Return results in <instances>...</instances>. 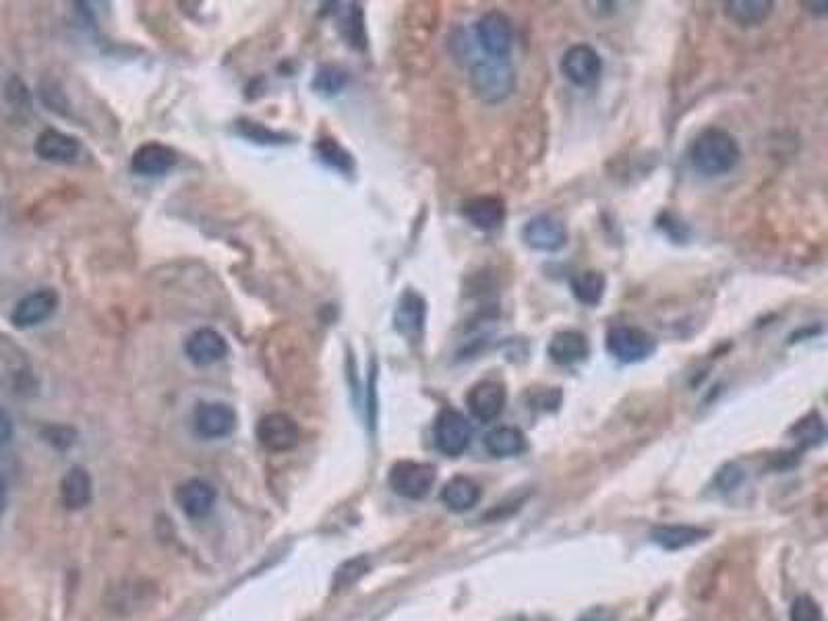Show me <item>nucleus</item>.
<instances>
[{
	"label": "nucleus",
	"mask_w": 828,
	"mask_h": 621,
	"mask_svg": "<svg viewBox=\"0 0 828 621\" xmlns=\"http://www.w3.org/2000/svg\"><path fill=\"white\" fill-rule=\"evenodd\" d=\"M711 532L700 526H688V524H675V526H657L650 532V539H653L659 547L667 551H682L686 547H692L700 541H704Z\"/></svg>",
	"instance_id": "obj_21"
},
{
	"label": "nucleus",
	"mask_w": 828,
	"mask_h": 621,
	"mask_svg": "<svg viewBox=\"0 0 828 621\" xmlns=\"http://www.w3.org/2000/svg\"><path fill=\"white\" fill-rule=\"evenodd\" d=\"M11 437H13V419L5 408H0V448H5L11 441Z\"/></svg>",
	"instance_id": "obj_33"
},
{
	"label": "nucleus",
	"mask_w": 828,
	"mask_h": 621,
	"mask_svg": "<svg viewBox=\"0 0 828 621\" xmlns=\"http://www.w3.org/2000/svg\"><path fill=\"white\" fill-rule=\"evenodd\" d=\"M775 3L771 0H729L725 3V17L739 27H756L771 17Z\"/></svg>",
	"instance_id": "obj_23"
},
{
	"label": "nucleus",
	"mask_w": 828,
	"mask_h": 621,
	"mask_svg": "<svg viewBox=\"0 0 828 621\" xmlns=\"http://www.w3.org/2000/svg\"><path fill=\"white\" fill-rule=\"evenodd\" d=\"M547 354H549V359L555 365L572 367V365L584 363L588 359L590 344H588V338L582 332L564 330V332L553 334V338L549 340V346H547Z\"/></svg>",
	"instance_id": "obj_16"
},
{
	"label": "nucleus",
	"mask_w": 828,
	"mask_h": 621,
	"mask_svg": "<svg viewBox=\"0 0 828 621\" xmlns=\"http://www.w3.org/2000/svg\"><path fill=\"white\" fill-rule=\"evenodd\" d=\"M570 288H572V294H574L578 303H582L586 307H597L605 297L607 278H605L603 272L584 270V272H578L576 276H572Z\"/></svg>",
	"instance_id": "obj_25"
},
{
	"label": "nucleus",
	"mask_w": 828,
	"mask_h": 621,
	"mask_svg": "<svg viewBox=\"0 0 828 621\" xmlns=\"http://www.w3.org/2000/svg\"><path fill=\"white\" fill-rule=\"evenodd\" d=\"M561 75H564L576 87L595 85L603 73L601 54L588 44L570 46L561 58Z\"/></svg>",
	"instance_id": "obj_7"
},
{
	"label": "nucleus",
	"mask_w": 828,
	"mask_h": 621,
	"mask_svg": "<svg viewBox=\"0 0 828 621\" xmlns=\"http://www.w3.org/2000/svg\"><path fill=\"white\" fill-rule=\"evenodd\" d=\"M481 493H483L481 485L475 479L460 475V477H454L446 485H443L441 501L448 510L462 514V512H468V510H472L479 504Z\"/></svg>",
	"instance_id": "obj_20"
},
{
	"label": "nucleus",
	"mask_w": 828,
	"mask_h": 621,
	"mask_svg": "<svg viewBox=\"0 0 828 621\" xmlns=\"http://www.w3.org/2000/svg\"><path fill=\"white\" fill-rule=\"evenodd\" d=\"M739 160H742V147L725 129H706L690 145V162L704 176L729 174Z\"/></svg>",
	"instance_id": "obj_1"
},
{
	"label": "nucleus",
	"mask_w": 828,
	"mask_h": 621,
	"mask_svg": "<svg viewBox=\"0 0 828 621\" xmlns=\"http://www.w3.org/2000/svg\"><path fill=\"white\" fill-rule=\"evenodd\" d=\"M5 508H7V481L3 475H0V518H3Z\"/></svg>",
	"instance_id": "obj_34"
},
{
	"label": "nucleus",
	"mask_w": 828,
	"mask_h": 621,
	"mask_svg": "<svg viewBox=\"0 0 828 621\" xmlns=\"http://www.w3.org/2000/svg\"><path fill=\"white\" fill-rule=\"evenodd\" d=\"M193 425L203 439H222L234 431L236 412L224 402H203L195 408Z\"/></svg>",
	"instance_id": "obj_12"
},
{
	"label": "nucleus",
	"mask_w": 828,
	"mask_h": 621,
	"mask_svg": "<svg viewBox=\"0 0 828 621\" xmlns=\"http://www.w3.org/2000/svg\"><path fill=\"white\" fill-rule=\"evenodd\" d=\"M437 479V470L425 462L402 460L390 468V487L406 499H423L429 495Z\"/></svg>",
	"instance_id": "obj_4"
},
{
	"label": "nucleus",
	"mask_w": 828,
	"mask_h": 621,
	"mask_svg": "<svg viewBox=\"0 0 828 621\" xmlns=\"http://www.w3.org/2000/svg\"><path fill=\"white\" fill-rule=\"evenodd\" d=\"M522 241L526 247L539 253H557L568 243V228L559 218L541 214L530 218L522 228Z\"/></svg>",
	"instance_id": "obj_8"
},
{
	"label": "nucleus",
	"mask_w": 828,
	"mask_h": 621,
	"mask_svg": "<svg viewBox=\"0 0 828 621\" xmlns=\"http://www.w3.org/2000/svg\"><path fill=\"white\" fill-rule=\"evenodd\" d=\"M216 499V489L201 479L185 481L176 489V504L193 520H201L210 514L216 506Z\"/></svg>",
	"instance_id": "obj_17"
},
{
	"label": "nucleus",
	"mask_w": 828,
	"mask_h": 621,
	"mask_svg": "<svg viewBox=\"0 0 828 621\" xmlns=\"http://www.w3.org/2000/svg\"><path fill=\"white\" fill-rule=\"evenodd\" d=\"M435 446L441 454L450 458L462 456L472 441V425L462 412L443 408L435 421Z\"/></svg>",
	"instance_id": "obj_5"
},
{
	"label": "nucleus",
	"mask_w": 828,
	"mask_h": 621,
	"mask_svg": "<svg viewBox=\"0 0 828 621\" xmlns=\"http://www.w3.org/2000/svg\"><path fill=\"white\" fill-rule=\"evenodd\" d=\"M605 348L615 361L636 365L653 357L657 352V340L636 325H613L605 336Z\"/></svg>",
	"instance_id": "obj_3"
},
{
	"label": "nucleus",
	"mask_w": 828,
	"mask_h": 621,
	"mask_svg": "<svg viewBox=\"0 0 828 621\" xmlns=\"http://www.w3.org/2000/svg\"><path fill=\"white\" fill-rule=\"evenodd\" d=\"M789 621H824V615H822L820 605L812 597L800 595V597H795L791 603Z\"/></svg>",
	"instance_id": "obj_31"
},
{
	"label": "nucleus",
	"mask_w": 828,
	"mask_h": 621,
	"mask_svg": "<svg viewBox=\"0 0 828 621\" xmlns=\"http://www.w3.org/2000/svg\"><path fill=\"white\" fill-rule=\"evenodd\" d=\"M255 433L261 446L274 454L290 452L292 448H297V443L301 439L299 425L284 412L265 414V417L257 423Z\"/></svg>",
	"instance_id": "obj_9"
},
{
	"label": "nucleus",
	"mask_w": 828,
	"mask_h": 621,
	"mask_svg": "<svg viewBox=\"0 0 828 621\" xmlns=\"http://www.w3.org/2000/svg\"><path fill=\"white\" fill-rule=\"evenodd\" d=\"M367 572H369V559L367 557L361 555V557L348 559L338 568V572L334 576V588L336 590L350 588L352 584H357Z\"/></svg>",
	"instance_id": "obj_29"
},
{
	"label": "nucleus",
	"mask_w": 828,
	"mask_h": 621,
	"mask_svg": "<svg viewBox=\"0 0 828 621\" xmlns=\"http://www.w3.org/2000/svg\"><path fill=\"white\" fill-rule=\"evenodd\" d=\"M475 36L489 58H508L514 46V25L501 11H489L477 21Z\"/></svg>",
	"instance_id": "obj_6"
},
{
	"label": "nucleus",
	"mask_w": 828,
	"mask_h": 621,
	"mask_svg": "<svg viewBox=\"0 0 828 621\" xmlns=\"http://www.w3.org/2000/svg\"><path fill=\"white\" fill-rule=\"evenodd\" d=\"M176 164V154L168 145L145 143L133 154L131 168L141 176L166 174Z\"/></svg>",
	"instance_id": "obj_19"
},
{
	"label": "nucleus",
	"mask_w": 828,
	"mask_h": 621,
	"mask_svg": "<svg viewBox=\"0 0 828 621\" xmlns=\"http://www.w3.org/2000/svg\"><path fill=\"white\" fill-rule=\"evenodd\" d=\"M315 154H317V158L325 164V166H330V168H334V170H338V172H342V174H350L352 170H354V160H352V156L344 150V147L338 143V141H334V139H319L317 141V145H315Z\"/></svg>",
	"instance_id": "obj_27"
},
{
	"label": "nucleus",
	"mask_w": 828,
	"mask_h": 621,
	"mask_svg": "<svg viewBox=\"0 0 828 621\" xmlns=\"http://www.w3.org/2000/svg\"><path fill=\"white\" fill-rule=\"evenodd\" d=\"M508 402L506 386L497 379H483L470 388L466 396L468 410L481 423H493L501 417Z\"/></svg>",
	"instance_id": "obj_10"
},
{
	"label": "nucleus",
	"mask_w": 828,
	"mask_h": 621,
	"mask_svg": "<svg viewBox=\"0 0 828 621\" xmlns=\"http://www.w3.org/2000/svg\"><path fill=\"white\" fill-rule=\"evenodd\" d=\"M185 352L193 365L210 367L226 357L228 344L220 332L212 328H201L189 336L185 342Z\"/></svg>",
	"instance_id": "obj_15"
},
{
	"label": "nucleus",
	"mask_w": 828,
	"mask_h": 621,
	"mask_svg": "<svg viewBox=\"0 0 828 621\" xmlns=\"http://www.w3.org/2000/svg\"><path fill=\"white\" fill-rule=\"evenodd\" d=\"M56 307H58V294L52 288H42V290L27 294V297H23L15 305L11 313V321L15 328H21V330L34 328V325H40L46 319H50Z\"/></svg>",
	"instance_id": "obj_13"
},
{
	"label": "nucleus",
	"mask_w": 828,
	"mask_h": 621,
	"mask_svg": "<svg viewBox=\"0 0 828 621\" xmlns=\"http://www.w3.org/2000/svg\"><path fill=\"white\" fill-rule=\"evenodd\" d=\"M470 90L483 104H501L516 92V71L510 58H481L470 67Z\"/></svg>",
	"instance_id": "obj_2"
},
{
	"label": "nucleus",
	"mask_w": 828,
	"mask_h": 621,
	"mask_svg": "<svg viewBox=\"0 0 828 621\" xmlns=\"http://www.w3.org/2000/svg\"><path fill=\"white\" fill-rule=\"evenodd\" d=\"M793 435H795L797 443H802L804 448L816 446V443H820V441L824 439V425H822V419L818 417L816 412H814V414H808L806 419H802L800 423H797V425L793 427Z\"/></svg>",
	"instance_id": "obj_30"
},
{
	"label": "nucleus",
	"mask_w": 828,
	"mask_h": 621,
	"mask_svg": "<svg viewBox=\"0 0 828 621\" xmlns=\"http://www.w3.org/2000/svg\"><path fill=\"white\" fill-rule=\"evenodd\" d=\"M506 201L497 195H479L472 197L462 205V216L483 232L497 230L506 220Z\"/></svg>",
	"instance_id": "obj_14"
},
{
	"label": "nucleus",
	"mask_w": 828,
	"mask_h": 621,
	"mask_svg": "<svg viewBox=\"0 0 828 621\" xmlns=\"http://www.w3.org/2000/svg\"><path fill=\"white\" fill-rule=\"evenodd\" d=\"M427 323V303L417 290H406L394 311V328L408 342H421Z\"/></svg>",
	"instance_id": "obj_11"
},
{
	"label": "nucleus",
	"mask_w": 828,
	"mask_h": 621,
	"mask_svg": "<svg viewBox=\"0 0 828 621\" xmlns=\"http://www.w3.org/2000/svg\"><path fill=\"white\" fill-rule=\"evenodd\" d=\"M346 83H348L346 71L338 67H323L317 71L313 79V90L323 96H336L338 92L344 90Z\"/></svg>",
	"instance_id": "obj_28"
},
{
	"label": "nucleus",
	"mask_w": 828,
	"mask_h": 621,
	"mask_svg": "<svg viewBox=\"0 0 828 621\" xmlns=\"http://www.w3.org/2000/svg\"><path fill=\"white\" fill-rule=\"evenodd\" d=\"M92 477L83 466H73L61 483V499L67 510H81L92 501Z\"/></svg>",
	"instance_id": "obj_22"
},
{
	"label": "nucleus",
	"mask_w": 828,
	"mask_h": 621,
	"mask_svg": "<svg viewBox=\"0 0 828 621\" xmlns=\"http://www.w3.org/2000/svg\"><path fill=\"white\" fill-rule=\"evenodd\" d=\"M239 133L245 135L247 139L255 141V143H284L288 139L282 133H274L272 129H268L265 125L251 123V121H241L239 123Z\"/></svg>",
	"instance_id": "obj_32"
},
{
	"label": "nucleus",
	"mask_w": 828,
	"mask_h": 621,
	"mask_svg": "<svg viewBox=\"0 0 828 621\" xmlns=\"http://www.w3.org/2000/svg\"><path fill=\"white\" fill-rule=\"evenodd\" d=\"M34 150L38 154V158L46 160V162H56V164H71L77 160L79 156V141L63 131H56V129H46L44 133L38 135Z\"/></svg>",
	"instance_id": "obj_18"
},
{
	"label": "nucleus",
	"mask_w": 828,
	"mask_h": 621,
	"mask_svg": "<svg viewBox=\"0 0 828 621\" xmlns=\"http://www.w3.org/2000/svg\"><path fill=\"white\" fill-rule=\"evenodd\" d=\"M485 448L495 458H514L526 450V435L518 427H497L485 435Z\"/></svg>",
	"instance_id": "obj_24"
},
{
	"label": "nucleus",
	"mask_w": 828,
	"mask_h": 621,
	"mask_svg": "<svg viewBox=\"0 0 828 621\" xmlns=\"http://www.w3.org/2000/svg\"><path fill=\"white\" fill-rule=\"evenodd\" d=\"M342 7L344 9L338 11V23H340L342 36L348 40L350 46L365 50L367 48V36H365V21H363L361 7L354 5V3H346Z\"/></svg>",
	"instance_id": "obj_26"
}]
</instances>
